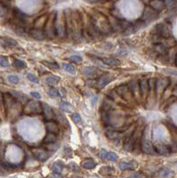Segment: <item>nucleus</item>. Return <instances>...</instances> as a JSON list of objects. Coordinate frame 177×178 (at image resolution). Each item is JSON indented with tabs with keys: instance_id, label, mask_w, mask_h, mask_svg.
Segmentation results:
<instances>
[{
	"instance_id": "nucleus-1",
	"label": "nucleus",
	"mask_w": 177,
	"mask_h": 178,
	"mask_svg": "<svg viewBox=\"0 0 177 178\" xmlns=\"http://www.w3.org/2000/svg\"><path fill=\"white\" fill-rule=\"evenodd\" d=\"M91 20L95 26V28L103 34V35H110L112 33L113 30L110 23L109 19L104 16L101 13H94L93 15L90 16Z\"/></svg>"
},
{
	"instance_id": "nucleus-2",
	"label": "nucleus",
	"mask_w": 177,
	"mask_h": 178,
	"mask_svg": "<svg viewBox=\"0 0 177 178\" xmlns=\"http://www.w3.org/2000/svg\"><path fill=\"white\" fill-rule=\"evenodd\" d=\"M71 19H72V30L73 35L72 39L77 42H79L83 38V16L78 11H72L71 10Z\"/></svg>"
},
{
	"instance_id": "nucleus-3",
	"label": "nucleus",
	"mask_w": 177,
	"mask_h": 178,
	"mask_svg": "<svg viewBox=\"0 0 177 178\" xmlns=\"http://www.w3.org/2000/svg\"><path fill=\"white\" fill-rule=\"evenodd\" d=\"M56 13H57L56 12H54V13H52L48 15L46 22V24L43 28L45 36L48 39H52V38H55L57 37L56 30H55V24Z\"/></svg>"
},
{
	"instance_id": "nucleus-4",
	"label": "nucleus",
	"mask_w": 177,
	"mask_h": 178,
	"mask_svg": "<svg viewBox=\"0 0 177 178\" xmlns=\"http://www.w3.org/2000/svg\"><path fill=\"white\" fill-rule=\"evenodd\" d=\"M152 34H156L159 35L162 38H170L173 37V33H172V27L170 24L168 23H165V22H161V23H158L152 30Z\"/></svg>"
},
{
	"instance_id": "nucleus-5",
	"label": "nucleus",
	"mask_w": 177,
	"mask_h": 178,
	"mask_svg": "<svg viewBox=\"0 0 177 178\" xmlns=\"http://www.w3.org/2000/svg\"><path fill=\"white\" fill-rule=\"evenodd\" d=\"M55 30L57 37H60L61 38H64L66 37V26H65V16L64 13H56L55 17Z\"/></svg>"
},
{
	"instance_id": "nucleus-6",
	"label": "nucleus",
	"mask_w": 177,
	"mask_h": 178,
	"mask_svg": "<svg viewBox=\"0 0 177 178\" xmlns=\"http://www.w3.org/2000/svg\"><path fill=\"white\" fill-rule=\"evenodd\" d=\"M23 112L26 115H29V116L40 114V113H42L41 103L38 102H36V101H29L25 105Z\"/></svg>"
},
{
	"instance_id": "nucleus-7",
	"label": "nucleus",
	"mask_w": 177,
	"mask_h": 178,
	"mask_svg": "<svg viewBox=\"0 0 177 178\" xmlns=\"http://www.w3.org/2000/svg\"><path fill=\"white\" fill-rule=\"evenodd\" d=\"M159 17V12L154 10L152 7H150V5L145 7L143 13H142V15L141 17V21H144L146 24L150 22V21H155L157 18Z\"/></svg>"
},
{
	"instance_id": "nucleus-8",
	"label": "nucleus",
	"mask_w": 177,
	"mask_h": 178,
	"mask_svg": "<svg viewBox=\"0 0 177 178\" xmlns=\"http://www.w3.org/2000/svg\"><path fill=\"white\" fill-rule=\"evenodd\" d=\"M65 16V26H66V37L72 39L73 30H72V19H71V10L66 9L64 11Z\"/></svg>"
},
{
	"instance_id": "nucleus-9",
	"label": "nucleus",
	"mask_w": 177,
	"mask_h": 178,
	"mask_svg": "<svg viewBox=\"0 0 177 178\" xmlns=\"http://www.w3.org/2000/svg\"><path fill=\"white\" fill-rule=\"evenodd\" d=\"M116 92H117V95H118L122 96L123 99H125V100H129L131 97L133 96V95L132 94V92L129 90L127 85L119 86L118 87L116 88Z\"/></svg>"
},
{
	"instance_id": "nucleus-10",
	"label": "nucleus",
	"mask_w": 177,
	"mask_h": 178,
	"mask_svg": "<svg viewBox=\"0 0 177 178\" xmlns=\"http://www.w3.org/2000/svg\"><path fill=\"white\" fill-rule=\"evenodd\" d=\"M29 36L31 37L32 38H34L36 40H39V41H43L46 38L45 36L44 30L42 29H37L34 27L29 30Z\"/></svg>"
},
{
	"instance_id": "nucleus-11",
	"label": "nucleus",
	"mask_w": 177,
	"mask_h": 178,
	"mask_svg": "<svg viewBox=\"0 0 177 178\" xmlns=\"http://www.w3.org/2000/svg\"><path fill=\"white\" fill-rule=\"evenodd\" d=\"M41 107H42V112L44 114L46 120H53L55 119V112L47 103H41Z\"/></svg>"
},
{
	"instance_id": "nucleus-12",
	"label": "nucleus",
	"mask_w": 177,
	"mask_h": 178,
	"mask_svg": "<svg viewBox=\"0 0 177 178\" xmlns=\"http://www.w3.org/2000/svg\"><path fill=\"white\" fill-rule=\"evenodd\" d=\"M113 76L111 74H104L103 76H101L97 81V87L98 88H103L104 86H106L109 83H111L113 80Z\"/></svg>"
},
{
	"instance_id": "nucleus-13",
	"label": "nucleus",
	"mask_w": 177,
	"mask_h": 178,
	"mask_svg": "<svg viewBox=\"0 0 177 178\" xmlns=\"http://www.w3.org/2000/svg\"><path fill=\"white\" fill-rule=\"evenodd\" d=\"M32 153L34 157L39 161H46L49 158L47 151L44 149H34L32 151Z\"/></svg>"
},
{
	"instance_id": "nucleus-14",
	"label": "nucleus",
	"mask_w": 177,
	"mask_h": 178,
	"mask_svg": "<svg viewBox=\"0 0 177 178\" xmlns=\"http://www.w3.org/2000/svg\"><path fill=\"white\" fill-rule=\"evenodd\" d=\"M98 156L102 159V160H110V161H117L118 160V155L114 152H108L105 150H102L99 153Z\"/></svg>"
},
{
	"instance_id": "nucleus-15",
	"label": "nucleus",
	"mask_w": 177,
	"mask_h": 178,
	"mask_svg": "<svg viewBox=\"0 0 177 178\" xmlns=\"http://www.w3.org/2000/svg\"><path fill=\"white\" fill-rule=\"evenodd\" d=\"M139 91L141 92V95L142 97H146L149 91H150V88H149V83H148V79H141L139 82Z\"/></svg>"
},
{
	"instance_id": "nucleus-16",
	"label": "nucleus",
	"mask_w": 177,
	"mask_h": 178,
	"mask_svg": "<svg viewBox=\"0 0 177 178\" xmlns=\"http://www.w3.org/2000/svg\"><path fill=\"white\" fill-rule=\"evenodd\" d=\"M0 45L4 47H10V48L18 47V43L14 39L4 37H0Z\"/></svg>"
},
{
	"instance_id": "nucleus-17",
	"label": "nucleus",
	"mask_w": 177,
	"mask_h": 178,
	"mask_svg": "<svg viewBox=\"0 0 177 178\" xmlns=\"http://www.w3.org/2000/svg\"><path fill=\"white\" fill-rule=\"evenodd\" d=\"M46 128L47 132L54 133V134H56L60 132L59 125L54 120H47L46 123Z\"/></svg>"
},
{
	"instance_id": "nucleus-18",
	"label": "nucleus",
	"mask_w": 177,
	"mask_h": 178,
	"mask_svg": "<svg viewBox=\"0 0 177 178\" xmlns=\"http://www.w3.org/2000/svg\"><path fill=\"white\" fill-rule=\"evenodd\" d=\"M168 50H169V48H168L166 45H164L163 43L154 44L153 51H154L158 55H165V54H168Z\"/></svg>"
},
{
	"instance_id": "nucleus-19",
	"label": "nucleus",
	"mask_w": 177,
	"mask_h": 178,
	"mask_svg": "<svg viewBox=\"0 0 177 178\" xmlns=\"http://www.w3.org/2000/svg\"><path fill=\"white\" fill-rule=\"evenodd\" d=\"M142 150L143 152L147 154H154L156 152L154 149V145L150 141H147V140L143 141V143H142Z\"/></svg>"
},
{
	"instance_id": "nucleus-20",
	"label": "nucleus",
	"mask_w": 177,
	"mask_h": 178,
	"mask_svg": "<svg viewBox=\"0 0 177 178\" xmlns=\"http://www.w3.org/2000/svg\"><path fill=\"white\" fill-rule=\"evenodd\" d=\"M11 95L14 97V99L21 103H27L29 102V98L26 95H24L21 92H18V91H12Z\"/></svg>"
},
{
	"instance_id": "nucleus-21",
	"label": "nucleus",
	"mask_w": 177,
	"mask_h": 178,
	"mask_svg": "<svg viewBox=\"0 0 177 178\" xmlns=\"http://www.w3.org/2000/svg\"><path fill=\"white\" fill-rule=\"evenodd\" d=\"M154 149H155L156 152H158L159 154H162V155L168 154L171 151V148L168 147L166 144H163V143H157V144H155L154 145Z\"/></svg>"
},
{
	"instance_id": "nucleus-22",
	"label": "nucleus",
	"mask_w": 177,
	"mask_h": 178,
	"mask_svg": "<svg viewBox=\"0 0 177 178\" xmlns=\"http://www.w3.org/2000/svg\"><path fill=\"white\" fill-rule=\"evenodd\" d=\"M82 72L84 75L87 76L88 78H95L98 76V73L100 71H98V69L94 67H85L82 69Z\"/></svg>"
},
{
	"instance_id": "nucleus-23",
	"label": "nucleus",
	"mask_w": 177,
	"mask_h": 178,
	"mask_svg": "<svg viewBox=\"0 0 177 178\" xmlns=\"http://www.w3.org/2000/svg\"><path fill=\"white\" fill-rule=\"evenodd\" d=\"M47 17H48L47 14H44V15L39 16V17L34 21L33 27H34V28H37V29H42V30H43V28H44V26H45V24H46V22Z\"/></svg>"
},
{
	"instance_id": "nucleus-24",
	"label": "nucleus",
	"mask_w": 177,
	"mask_h": 178,
	"mask_svg": "<svg viewBox=\"0 0 177 178\" xmlns=\"http://www.w3.org/2000/svg\"><path fill=\"white\" fill-rule=\"evenodd\" d=\"M149 5L158 12H160L165 8V4L162 0H150Z\"/></svg>"
},
{
	"instance_id": "nucleus-25",
	"label": "nucleus",
	"mask_w": 177,
	"mask_h": 178,
	"mask_svg": "<svg viewBox=\"0 0 177 178\" xmlns=\"http://www.w3.org/2000/svg\"><path fill=\"white\" fill-rule=\"evenodd\" d=\"M122 131H118V130H111V131H108L106 132V136L112 140V141H119L121 135H122Z\"/></svg>"
},
{
	"instance_id": "nucleus-26",
	"label": "nucleus",
	"mask_w": 177,
	"mask_h": 178,
	"mask_svg": "<svg viewBox=\"0 0 177 178\" xmlns=\"http://www.w3.org/2000/svg\"><path fill=\"white\" fill-rule=\"evenodd\" d=\"M119 166V168L121 170H134L137 167L136 163L131 161V162H120L118 164Z\"/></svg>"
},
{
	"instance_id": "nucleus-27",
	"label": "nucleus",
	"mask_w": 177,
	"mask_h": 178,
	"mask_svg": "<svg viewBox=\"0 0 177 178\" xmlns=\"http://www.w3.org/2000/svg\"><path fill=\"white\" fill-rule=\"evenodd\" d=\"M56 141H57L56 134L48 132V133L46 134V135L45 136V138H44V140H43V143H46V144H54Z\"/></svg>"
},
{
	"instance_id": "nucleus-28",
	"label": "nucleus",
	"mask_w": 177,
	"mask_h": 178,
	"mask_svg": "<svg viewBox=\"0 0 177 178\" xmlns=\"http://www.w3.org/2000/svg\"><path fill=\"white\" fill-rule=\"evenodd\" d=\"M169 80L168 79H160V80H157V83H156V91H159V89L162 88V91H165L167 86H169Z\"/></svg>"
},
{
	"instance_id": "nucleus-29",
	"label": "nucleus",
	"mask_w": 177,
	"mask_h": 178,
	"mask_svg": "<svg viewBox=\"0 0 177 178\" xmlns=\"http://www.w3.org/2000/svg\"><path fill=\"white\" fill-rule=\"evenodd\" d=\"M103 62L108 66H111V67H115V66H118L121 64L120 60L116 59V58H111V57H106L103 59Z\"/></svg>"
},
{
	"instance_id": "nucleus-30",
	"label": "nucleus",
	"mask_w": 177,
	"mask_h": 178,
	"mask_svg": "<svg viewBox=\"0 0 177 178\" xmlns=\"http://www.w3.org/2000/svg\"><path fill=\"white\" fill-rule=\"evenodd\" d=\"M81 166L85 169L90 170V169H94L96 167V163L93 160H85L81 162Z\"/></svg>"
},
{
	"instance_id": "nucleus-31",
	"label": "nucleus",
	"mask_w": 177,
	"mask_h": 178,
	"mask_svg": "<svg viewBox=\"0 0 177 178\" xmlns=\"http://www.w3.org/2000/svg\"><path fill=\"white\" fill-rule=\"evenodd\" d=\"M55 112V119H56V121L59 122L61 126H69L68 122H67V119L66 118L63 116V114H61L60 112H57V111H54Z\"/></svg>"
},
{
	"instance_id": "nucleus-32",
	"label": "nucleus",
	"mask_w": 177,
	"mask_h": 178,
	"mask_svg": "<svg viewBox=\"0 0 177 178\" xmlns=\"http://www.w3.org/2000/svg\"><path fill=\"white\" fill-rule=\"evenodd\" d=\"M103 110L105 111V112H109L111 110H113L114 109V103L112 102V99H109V100H103V106H102Z\"/></svg>"
},
{
	"instance_id": "nucleus-33",
	"label": "nucleus",
	"mask_w": 177,
	"mask_h": 178,
	"mask_svg": "<svg viewBox=\"0 0 177 178\" xmlns=\"http://www.w3.org/2000/svg\"><path fill=\"white\" fill-rule=\"evenodd\" d=\"M63 168H64L63 162L58 160V161H55V162L52 165V168H52V171H53V172L60 174L61 171H62V169H63Z\"/></svg>"
},
{
	"instance_id": "nucleus-34",
	"label": "nucleus",
	"mask_w": 177,
	"mask_h": 178,
	"mask_svg": "<svg viewBox=\"0 0 177 178\" xmlns=\"http://www.w3.org/2000/svg\"><path fill=\"white\" fill-rule=\"evenodd\" d=\"M127 86H128L129 90L132 92V94H133V95H136V92L139 91V84H138L137 81H135V80L130 81V82L127 84Z\"/></svg>"
},
{
	"instance_id": "nucleus-35",
	"label": "nucleus",
	"mask_w": 177,
	"mask_h": 178,
	"mask_svg": "<svg viewBox=\"0 0 177 178\" xmlns=\"http://www.w3.org/2000/svg\"><path fill=\"white\" fill-rule=\"evenodd\" d=\"M14 32L21 37H26L27 35H29V30H27L26 27H19V26H15L14 27Z\"/></svg>"
},
{
	"instance_id": "nucleus-36",
	"label": "nucleus",
	"mask_w": 177,
	"mask_h": 178,
	"mask_svg": "<svg viewBox=\"0 0 177 178\" xmlns=\"http://www.w3.org/2000/svg\"><path fill=\"white\" fill-rule=\"evenodd\" d=\"M46 81L51 86H55L59 83L60 78L57 76H49L46 78Z\"/></svg>"
},
{
	"instance_id": "nucleus-37",
	"label": "nucleus",
	"mask_w": 177,
	"mask_h": 178,
	"mask_svg": "<svg viewBox=\"0 0 177 178\" xmlns=\"http://www.w3.org/2000/svg\"><path fill=\"white\" fill-rule=\"evenodd\" d=\"M61 67H62L67 72H69V73H70V74H74L75 71H76L75 67H74L73 65L69 64V63H65V62H63V63H61Z\"/></svg>"
},
{
	"instance_id": "nucleus-38",
	"label": "nucleus",
	"mask_w": 177,
	"mask_h": 178,
	"mask_svg": "<svg viewBox=\"0 0 177 178\" xmlns=\"http://www.w3.org/2000/svg\"><path fill=\"white\" fill-rule=\"evenodd\" d=\"M42 64H44L45 66H46L47 68H50L52 69H59L60 66L55 63V62H50V61H42Z\"/></svg>"
},
{
	"instance_id": "nucleus-39",
	"label": "nucleus",
	"mask_w": 177,
	"mask_h": 178,
	"mask_svg": "<svg viewBox=\"0 0 177 178\" xmlns=\"http://www.w3.org/2000/svg\"><path fill=\"white\" fill-rule=\"evenodd\" d=\"M13 66L16 68V69H24L26 68V64L24 61H20V60H14L13 61Z\"/></svg>"
},
{
	"instance_id": "nucleus-40",
	"label": "nucleus",
	"mask_w": 177,
	"mask_h": 178,
	"mask_svg": "<svg viewBox=\"0 0 177 178\" xmlns=\"http://www.w3.org/2000/svg\"><path fill=\"white\" fill-rule=\"evenodd\" d=\"M60 108L62 110V111H64V112H69L70 111H71V109H72V107H71V105L70 104H69L68 103H65V102H61L60 103Z\"/></svg>"
},
{
	"instance_id": "nucleus-41",
	"label": "nucleus",
	"mask_w": 177,
	"mask_h": 178,
	"mask_svg": "<svg viewBox=\"0 0 177 178\" xmlns=\"http://www.w3.org/2000/svg\"><path fill=\"white\" fill-rule=\"evenodd\" d=\"M7 79H8V81H9L11 84H13V85H16V84H18L19 81H20L19 78H18L17 76H15V75H9V76L7 77Z\"/></svg>"
},
{
	"instance_id": "nucleus-42",
	"label": "nucleus",
	"mask_w": 177,
	"mask_h": 178,
	"mask_svg": "<svg viewBox=\"0 0 177 178\" xmlns=\"http://www.w3.org/2000/svg\"><path fill=\"white\" fill-rule=\"evenodd\" d=\"M102 120L104 125H109L110 124V116L108 115V112L103 111L102 112Z\"/></svg>"
},
{
	"instance_id": "nucleus-43",
	"label": "nucleus",
	"mask_w": 177,
	"mask_h": 178,
	"mask_svg": "<svg viewBox=\"0 0 177 178\" xmlns=\"http://www.w3.org/2000/svg\"><path fill=\"white\" fill-rule=\"evenodd\" d=\"M164 4H165V7L171 9V8L175 7V5L176 4V0H164Z\"/></svg>"
},
{
	"instance_id": "nucleus-44",
	"label": "nucleus",
	"mask_w": 177,
	"mask_h": 178,
	"mask_svg": "<svg viewBox=\"0 0 177 178\" xmlns=\"http://www.w3.org/2000/svg\"><path fill=\"white\" fill-rule=\"evenodd\" d=\"M48 95H49L51 97H58V96H59L58 90L55 89V87H50V88L48 89Z\"/></svg>"
},
{
	"instance_id": "nucleus-45",
	"label": "nucleus",
	"mask_w": 177,
	"mask_h": 178,
	"mask_svg": "<svg viewBox=\"0 0 177 178\" xmlns=\"http://www.w3.org/2000/svg\"><path fill=\"white\" fill-rule=\"evenodd\" d=\"M69 60L72 62H75V63H79L83 61V58L79 55H71L69 57Z\"/></svg>"
},
{
	"instance_id": "nucleus-46",
	"label": "nucleus",
	"mask_w": 177,
	"mask_h": 178,
	"mask_svg": "<svg viewBox=\"0 0 177 178\" xmlns=\"http://www.w3.org/2000/svg\"><path fill=\"white\" fill-rule=\"evenodd\" d=\"M71 119H72V121H73L75 124H80V123L82 122V119H81V117H80V115H79L78 113H74V114H72Z\"/></svg>"
},
{
	"instance_id": "nucleus-47",
	"label": "nucleus",
	"mask_w": 177,
	"mask_h": 178,
	"mask_svg": "<svg viewBox=\"0 0 177 178\" xmlns=\"http://www.w3.org/2000/svg\"><path fill=\"white\" fill-rule=\"evenodd\" d=\"M158 59L161 62H168L169 61V55L168 54H165V55H158Z\"/></svg>"
},
{
	"instance_id": "nucleus-48",
	"label": "nucleus",
	"mask_w": 177,
	"mask_h": 178,
	"mask_svg": "<svg viewBox=\"0 0 177 178\" xmlns=\"http://www.w3.org/2000/svg\"><path fill=\"white\" fill-rule=\"evenodd\" d=\"M0 66L1 67H8L9 66V61L6 57L0 56Z\"/></svg>"
},
{
	"instance_id": "nucleus-49",
	"label": "nucleus",
	"mask_w": 177,
	"mask_h": 178,
	"mask_svg": "<svg viewBox=\"0 0 177 178\" xmlns=\"http://www.w3.org/2000/svg\"><path fill=\"white\" fill-rule=\"evenodd\" d=\"M112 168H110V167H103L101 169H100V173L102 175H108L111 172Z\"/></svg>"
},
{
	"instance_id": "nucleus-50",
	"label": "nucleus",
	"mask_w": 177,
	"mask_h": 178,
	"mask_svg": "<svg viewBox=\"0 0 177 178\" xmlns=\"http://www.w3.org/2000/svg\"><path fill=\"white\" fill-rule=\"evenodd\" d=\"M148 83H149V88L150 90H153L156 88V83H157V80L155 78H150L148 80Z\"/></svg>"
},
{
	"instance_id": "nucleus-51",
	"label": "nucleus",
	"mask_w": 177,
	"mask_h": 178,
	"mask_svg": "<svg viewBox=\"0 0 177 178\" xmlns=\"http://www.w3.org/2000/svg\"><path fill=\"white\" fill-rule=\"evenodd\" d=\"M27 78H28V79H29V81H31V82H33V83L38 84V83L39 82V80H38V77L34 76L33 74H28V75H27Z\"/></svg>"
},
{
	"instance_id": "nucleus-52",
	"label": "nucleus",
	"mask_w": 177,
	"mask_h": 178,
	"mask_svg": "<svg viewBox=\"0 0 177 178\" xmlns=\"http://www.w3.org/2000/svg\"><path fill=\"white\" fill-rule=\"evenodd\" d=\"M7 13V10L5 6L2 4H0V17H4Z\"/></svg>"
},
{
	"instance_id": "nucleus-53",
	"label": "nucleus",
	"mask_w": 177,
	"mask_h": 178,
	"mask_svg": "<svg viewBox=\"0 0 177 178\" xmlns=\"http://www.w3.org/2000/svg\"><path fill=\"white\" fill-rule=\"evenodd\" d=\"M171 172H172V171H170L169 169L164 168V169H162V170L160 171V176H161V177H169L170 174H171Z\"/></svg>"
},
{
	"instance_id": "nucleus-54",
	"label": "nucleus",
	"mask_w": 177,
	"mask_h": 178,
	"mask_svg": "<svg viewBox=\"0 0 177 178\" xmlns=\"http://www.w3.org/2000/svg\"><path fill=\"white\" fill-rule=\"evenodd\" d=\"M69 168H70L74 172H79V171H80L79 168L77 166V164H76V163H73V162H72V163H70V164H69Z\"/></svg>"
},
{
	"instance_id": "nucleus-55",
	"label": "nucleus",
	"mask_w": 177,
	"mask_h": 178,
	"mask_svg": "<svg viewBox=\"0 0 177 178\" xmlns=\"http://www.w3.org/2000/svg\"><path fill=\"white\" fill-rule=\"evenodd\" d=\"M64 153L67 157H71L72 156V150L69 147H65L64 148Z\"/></svg>"
},
{
	"instance_id": "nucleus-56",
	"label": "nucleus",
	"mask_w": 177,
	"mask_h": 178,
	"mask_svg": "<svg viewBox=\"0 0 177 178\" xmlns=\"http://www.w3.org/2000/svg\"><path fill=\"white\" fill-rule=\"evenodd\" d=\"M30 95H31L33 98H35V99H38V100H40V99H41V95H40L39 93H38V92H31V93H30Z\"/></svg>"
},
{
	"instance_id": "nucleus-57",
	"label": "nucleus",
	"mask_w": 177,
	"mask_h": 178,
	"mask_svg": "<svg viewBox=\"0 0 177 178\" xmlns=\"http://www.w3.org/2000/svg\"><path fill=\"white\" fill-rule=\"evenodd\" d=\"M163 71H166L167 73H169L171 75H174V76H177V71L175 69H164Z\"/></svg>"
},
{
	"instance_id": "nucleus-58",
	"label": "nucleus",
	"mask_w": 177,
	"mask_h": 178,
	"mask_svg": "<svg viewBox=\"0 0 177 178\" xmlns=\"http://www.w3.org/2000/svg\"><path fill=\"white\" fill-rule=\"evenodd\" d=\"M58 94H59V96L60 97H65L66 96V91L64 88H60L58 90Z\"/></svg>"
},
{
	"instance_id": "nucleus-59",
	"label": "nucleus",
	"mask_w": 177,
	"mask_h": 178,
	"mask_svg": "<svg viewBox=\"0 0 177 178\" xmlns=\"http://www.w3.org/2000/svg\"><path fill=\"white\" fill-rule=\"evenodd\" d=\"M145 177L144 175L140 174V173H138V174L134 173V174H132V175L130 176V177Z\"/></svg>"
},
{
	"instance_id": "nucleus-60",
	"label": "nucleus",
	"mask_w": 177,
	"mask_h": 178,
	"mask_svg": "<svg viewBox=\"0 0 177 178\" xmlns=\"http://www.w3.org/2000/svg\"><path fill=\"white\" fill-rule=\"evenodd\" d=\"M173 94H174V95L177 96V86L175 87V89H174V91H173Z\"/></svg>"
},
{
	"instance_id": "nucleus-61",
	"label": "nucleus",
	"mask_w": 177,
	"mask_h": 178,
	"mask_svg": "<svg viewBox=\"0 0 177 178\" xmlns=\"http://www.w3.org/2000/svg\"><path fill=\"white\" fill-rule=\"evenodd\" d=\"M96 99H97V96H95V97L93 99V102H92V103H93V105L94 104V103H95V100H96Z\"/></svg>"
},
{
	"instance_id": "nucleus-62",
	"label": "nucleus",
	"mask_w": 177,
	"mask_h": 178,
	"mask_svg": "<svg viewBox=\"0 0 177 178\" xmlns=\"http://www.w3.org/2000/svg\"><path fill=\"white\" fill-rule=\"evenodd\" d=\"M175 63H176V65L177 66V54L176 55V57H175Z\"/></svg>"
},
{
	"instance_id": "nucleus-63",
	"label": "nucleus",
	"mask_w": 177,
	"mask_h": 178,
	"mask_svg": "<svg viewBox=\"0 0 177 178\" xmlns=\"http://www.w3.org/2000/svg\"><path fill=\"white\" fill-rule=\"evenodd\" d=\"M3 98H4V96H3V95L0 93V102H1V101H3Z\"/></svg>"
},
{
	"instance_id": "nucleus-64",
	"label": "nucleus",
	"mask_w": 177,
	"mask_h": 178,
	"mask_svg": "<svg viewBox=\"0 0 177 178\" xmlns=\"http://www.w3.org/2000/svg\"><path fill=\"white\" fill-rule=\"evenodd\" d=\"M176 1H177V0H176Z\"/></svg>"
}]
</instances>
